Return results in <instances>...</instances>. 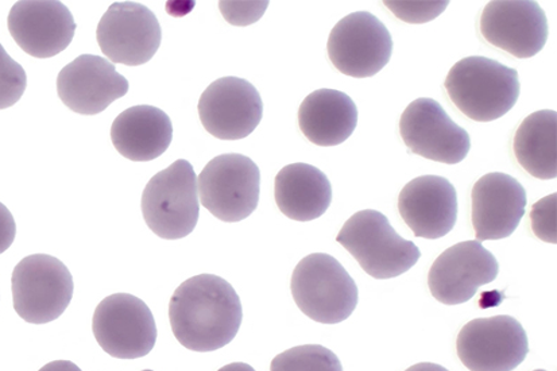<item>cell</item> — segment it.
<instances>
[{
  "label": "cell",
  "mask_w": 557,
  "mask_h": 371,
  "mask_svg": "<svg viewBox=\"0 0 557 371\" xmlns=\"http://www.w3.org/2000/svg\"><path fill=\"white\" fill-rule=\"evenodd\" d=\"M557 195L553 194L542 199L533 206L531 212V221L533 233L537 238L548 242V244H557Z\"/></svg>",
  "instance_id": "27"
},
{
  "label": "cell",
  "mask_w": 557,
  "mask_h": 371,
  "mask_svg": "<svg viewBox=\"0 0 557 371\" xmlns=\"http://www.w3.org/2000/svg\"><path fill=\"white\" fill-rule=\"evenodd\" d=\"M384 4L398 20L408 22V24H425V22L436 20L448 8L449 2L447 0L446 2H443V0L441 2H433V0H430V2H423V0H420V2L386 0Z\"/></svg>",
  "instance_id": "26"
},
{
  "label": "cell",
  "mask_w": 557,
  "mask_h": 371,
  "mask_svg": "<svg viewBox=\"0 0 557 371\" xmlns=\"http://www.w3.org/2000/svg\"><path fill=\"white\" fill-rule=\"evenodd\" d=\"M99 346L117 359H138L153 350L157 325L146 304L128 294L106 297L92 320Z\"/></svg>",
  "instance_id": "8"
},
{
  "label": "cell",
  "mask_w": 557,
  "mask_h": 371,
  "mask_svg": "<svg viewBox=\"0 0 557 371\" xmlns=\"http://www.w3.org/2000/svg\"><path fill=\"white\" fill-rule=\"evenodd\" d=\"M444 86L453 103L475 122H493L508 114L521 88L519 72L482 55L460 60Z\"/></svg>",
  "instance_id": "2"
},
{
  "label": "cell",
  "mask_w": 557,
  "mask_h": 371,
  "mask_svg": "<svg viewBox=\"0 0 557 371\" xmlns=\"http://www.w3.org/2000/svg\"><path fill=\"white\" fill-rule=\"evenodd\" d=\"M26 86L24 67L11 59L0 44V110L9 109L20 101Z\"/></svg>",
  "instance_id": "25"
},
{
  "label": "cell",
  "mask_w": 557,
  "mask_h": 371,
  "mask_svg": "<svg viewBox=\"0 0 557 371\" xmlns=\"http://www.w3.org/2000/svg\"><path fill=\"white\" fill-rule=\"evenodd\" d=\"M125 76L99 55L82 54L67 64L58 77V92L63 103L82 115H97L128 92Z\"/></svg>",
  "instance_id": "17"
},
{
  "label": "cell",
  "mask_w": 557,
  "mask_h": 371,
  "mask_svg": "<svg viewBox=\"0 0 557 371\" xmlns=\"http://www.w3.org/2000/svg\"><path fill=\"white\" fill-rule=\"evenodd\" d=\"M398 210L418 238H443L457 223V189L444 177L414 178L399 194Z\"/></svg>",
  "instance_id": "19"
},
{
  "label": "cell",
  "mask_w": 557,
  "mask_h": 371,
  "mask_svg": "<svg viewBox=\"0 0 557 371\" xmlns=\"http://www.w3.org/2000/svg\"><path fill=\"white\" fill-rule=\"evenodd\" d=\"M144 371H153V370H144Z\"/></svg>",
  "instance_id": "34"
},
{
  "label": "cell",
  "mask_w": 557,
  "mask_h": 371,
  "mask_svg": "<svg viewBox=\"0 0 557 371\" xmlns=\"http://www.w3.org/2000/svg\"><path fill=\"white\" fill-rule=\"evenodd\" d=\"M218 371H256L250 367V364L247 363H230L226 364V367H223L222 369H219Z\"/></svg>",
  "instance_id": "32"
},
{
  "label": "cell",
  "mask_w": 557,
  "mask_h": 371,
  "mask_svg": "<svg viewBox=\"0 0 557 371\" xmlns=\"http://www.w3.org/2000/svg\"><path fill=\"white\" fill-rule=\"evenodd\" d=\"M97 38L112 64L138 66L154 58L162 32L159 20L146 5L116 2L101 16Z\"/></svg>",
  "instance_id": "11"
},
{
  "label": "cell",
  "mask_w": 557,
  "mask_h": 371,
  "mask_svg": "<svg viewBox=\"0 0 557 371\" xmlns=\"http://www.w3.org/2000/svg\"><path fill=\"white\" fill-rule=\"evenodd\" d=\"M358 109L348 95L336 89H319L304 99L298 110V125L318 146H337L357 128Z\"/></svg>",
  "instance_id": "21"
},
{
  "label": "cell",
  "mask_w": 557,
  "mask_h": 371,
  "mask_svg": "<svg viewBox=\"0 0 557 371\" xmlns=\"http://www.w3.org/2000/svg\"><path fill=\"white\" fill-rule=\"evenodd\" d=\"M14 41L36 59L54 58L70 47L76 24L66 5L55 0H25L11 9L8 20Z\"/></svg>",
  "instance_id": "16"
},
{
  "label": "cell",
  "mask_w": 557,
  "mask_h": 371,
  "mask_svg": "<svg viewBox=\"0 0 557 371\" xmlns=\"http://www.w3.org/2000/svg\"><path fill=\"white\" fill-rule=\"evenodd\" d=\"M274 196L285 217L297 222H311L329 210L332 187L320 169L298 162L281 169L275 177Z\"/></svg>",
  "instance_id": "22"
},
{
  "label": "cell",
  "mask_w": 557,
  "mask_h": 371,
  "mask_svg": "<svg viewBox=\"0 0 557 371\" xmlns=\"http://www.w3.org/2000/svg\"><path fill=\"white\" fill-rule=\"evenodd\" d=\"M199 116L213 137L236 140L249 137L260 125L263 103L260 92L245 78L222 77L202 92Z\"/></svg>",
  "instance_id": "13"
},
{
  "label": "cell",
  "mask_w": 557,
  "mask_h": 371,
  "mask_svg": "<svg viewBox=\"0 0 557 371\" xmlns=\"http://www.w3.org/2000/svg\"><path fill=\"white\" fill-rule=\"evenodd\" d=\"M290 289L300 311L322 324L345 322L358 306L356 281L336 258L323 252L298 263Z\"/></svg>",
  "instance_id": "3"
},
{
  "label": "cell",
  "mask_w": 557,
  "mask_h": 371,
  "mask_svg": "<svg viewBox=\"0 0 557 371\" xmlns=\"http://www.w3.org/2000/svg\"><path fill=\"white\" fill-rule=\"evenodd\" d=\"M405 145L424 159L455 165L469 154V133L455 123L438 101L420 98L412 101L399 121Z\"/></svg>",
  "instance_id": "12"
},
{
  "label": "cell",
  "mask_w": 557,
  "mask_h": 371,
  "mask_svg": "<svg viewBox=\"0 0 557 371\" xmlns=\"http://www.w3.org/2000/svg\"><path fill=\"white\" fill-rule=\"evenodd\" d=\"M38 371H82V369L70 361H54L45 364V367Z\"/></svg>",
  "instance_id": "30"
},
{
  "label": "cell",
  "mask_w": 557,
  "mask_h": 371,
  "mask_svg": "<svg viewBox=\"0 0 557 371\" xmlns=\"http://www.w3.org/2000/svg\"><path fill=\"white\" fill-rule=\"evenodd\" d=\"M407 371H448L446 368L441 367V364L436 363H418L414 367L409 368Z\"/></svg>",
  "instance_id": "31"
},
{
  "label": "cell",
  "mask_w": 557,
  "mask_h": 371,
  "mask_svg": "<svg viewBox=\"0 0 557 371\" xmlns=\"http://www.w3.org/2000/svg\"><path fill=\"white\" fill-rule=\"evenodd\" d=\"M457 350L470 371H513L525 361L529 343L519 320L500 314L467 323L459 333Z\"/></svg>",
  "instance_id": "10"
},
{
  "label": "cell",
  "mask_w": 557,
  "mask_h": 371,
  "mask_svg": "<svg viewBox=\"0 0 557 371\" xmlns=\"http://www.w3.org/2000/svg\"><path fill=\"white\" fill-rule=\"evenodd\" d=\"M11 285L15 312L30 324L59 319L70 307L75 289L70 269L47 255L24 258L14 269Z\"/></svg>",
  "instance_id": "7"
},
{
  "label": "cell",
  "mask_w": 557,
  "mask_h": 371,
  "mask_svg": "<svg viewBox=\"0 0 557 371\" xmlns=\"http://www.w3.org/2000/svg\"><path fill=\"white\" fill-rule=\"evenodd\" d=\"M471 199L478 242L508 238L525 215L527 190L506 173H488L478 180Z\"/></svg>",
  "instance_id": "18"
},
{
  "label": "cell",
  "mask_w": 557,
  "mask_h": 371,
  "mask_svg": "<svg viewBox=\"0 0 557 371\" xmlns=\"http://www.w3.org/2000/svg\"><path fill=\"white\" fill-rule=\"evenodd\" d=\"M173 125L164 111L153 106H135L116 116L111 127L115 149L127 160L159 159L172 144Z\"/></svg>",
  "instance_id": "20"
},
{
  "label": "cell",
  "mask_w": 557,
  "mask_h": 371,
  "mask_svg": "<svg viewBox=\"0 0 557 371\" xmlns=\"http://www.w3.org/2000/svg\"><path fill=\"white\" fill-rule=\"evenodd\" d=\"M498 272L497 258L481 242H460L437 257L428 285L437 301L459 306L470 301L481 286L493 283Z\"/></svg>",
  "instance_id": "14"
},
{
  "label": "cell",
  "mask_w": 557,
  "mask_h": 371,
  "mask_svg": "<svg viewBox=\"0 0 557 371\" xmlns=\"http://www.w3.org/2000/svg\"><path fill=\"white\" fill-rule=\"evenodd\" d=\"M16 235V224L13 213L0 202V255H3L13 245Z\"/></svg>",
  "instance_id": "29"
},
{
  "label": "cell",
  "mask_w": 557,
  "mask_h": 371,
  "mask_svg": "<svg viewBox=\"0 0 557 371\" xmlns=\"http://www.w3.org/2000/svg\"><path fill=\"white\" fill-rule=\"evenodd\" d=\"M269 2H221L224 18L235 26H247L262 18Z\"/></svg>",
  "instance_id": "28"
},
{
  "label": "cell",
  "mask_w": 557,
  "mask_h": 371,
  "mask_svg": "<svg viewBox=\"0 0 557 371\" xmlns=\"http://www.w3.org/2000/svg\"><path fill=\"white\" fill-rule=\"evenodd\" d=\"M260 187V168L242 154L215 157L197 178L201 205L226 223L245 221L257 210Z\"/></svg>",
  "instance_id": "6"
},
{
  "label": "cell",
  "mask_w": 557,
  "mask_h": 371,
  "mask_svg": "<svg viewBox=\"0 0 557 371\" xmlns=\"http://www.w3.org/2000/svg\"><path fill=\"white\" fill-rule=\"evenodd\" d=\"M336 242L376 280L396 279L407 273L421 257L419 247L401 238L384 213L374 210L359 211L348 219Z\"/></svg>",
  "instance_id": "4"
},
{
  "label": "cell",
  "mask_w": 557,
  "mask_h": 371,
  "mask_svg": "<svg viewBox=\"0 0 557 371\" xmlns=\"http://www.w3.org/2000/svg\"><path fill=\"white\" fill-rule=\"evenodd\" d=\"M244 311L226 280L199 274L185 281L169 302V320L180 345L197 353L221 350L235 339Z\"/></svg>",
  "instance_id": "1"
},
{
  "label": "cell",
  "mask_w": 557,
  "mask_h": 371,
  "mask_svg": "<svg viewBox=\"0 0 557 371\" xmlns=\"http://www.w3.org/2000/svg\"><path fill=\"white\" fill-rule=\"evenodd\" d=\"M143 215L162 239H183L194 232L200 215L195 169L177 160L151 177L143 195Z\"/></svg>",
  "instance_id": "5"
},
{
  "label": "cell",
  "mask_w": 557,
  "mask_h": 371,
  "mask_svg": "<svg viewBox=\"0 0 557 371\" xmlns=\"http://www.w3.org/2000/svg\"><path fill=\"white\" fill-rule=\"evenodd\" d=\"M331 63L343 75L366 78L389 63L393 39L386 26L368 11H358L337 22L329 38Z\"/></svg>",
  "instance_id": "9"
},
{
  "label": "cell",
  "mask_w": 557,
  "mask_h": 371,
  "mask_svg": "<svg viewBox=\"0 0 557 371\" xmlns=\"http://www.w3.org/2000/svg\"><path fill=\"white\" fill-rule=\"evenodd\" d=\"M481 34L493 47L517 59L542 52L548 39L545 11L531 0H497L483 9Z\"/></svg>",
  "instance_id": "15"
},
{
  "label": "cell",
  "mask_w": 557,
  "mask_h": 371,
  "mask_svg": "<svg viewBox=\"0 0 557 371\" xmlns=\"http://www.w3.org/2000/svg\"><path fill=\"white\" fill-rule=\"evenodd\" d=\"M270 371H343V368L339 358L327 347L306 345L280 354Z\"/></svg>",
  "instance_id": "24"
},
{
  "label": "cell",
  "mask_w": 557,
  "mask_h": 371,
  "mask_svg": "<svg viewBox=\"0 0 557 371\" xmlns=\"http://www.w3.org/2000/svg\"><path fill=\"white\" fill-rule=\"evenodd\" d=\"M517 161L540 180L557 176V114L553 110L533 112L515 135Z\"/></svg>",
  "instance_id": "23"
},
{
  "label": "cell",
  "mask_w": 557,
  "mask_h": 371,
  "mask_svg": "<svg viewBox=\"0 0 557 371\" xmlns=\"http://www.w3.org/2000/svg\"><path fill=\"white\" fill-rule=\"evenodd\" d=\"M534 371H545V370H534Z\"/></svg>",
  "instance_id": "33"
}]
</instances>
